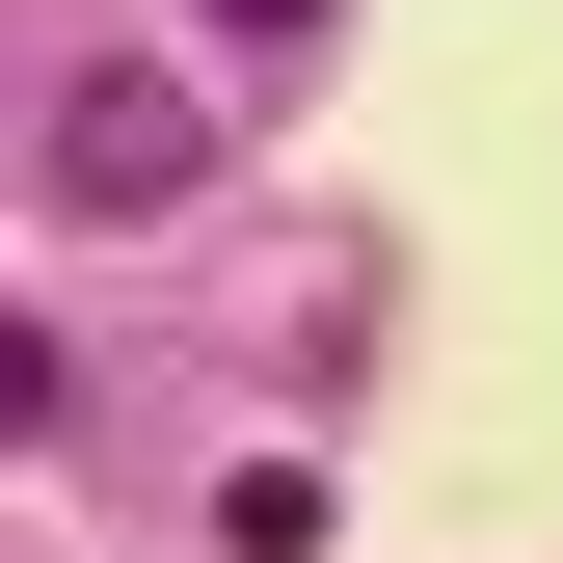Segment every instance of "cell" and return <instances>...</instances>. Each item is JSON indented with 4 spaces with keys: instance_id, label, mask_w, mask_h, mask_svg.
Segmentation results:
<instances>
[{
    "instance_id": "6da1fadb",
    "label": "cell",
    "mask_w": 563,
    "mask_h": 563,
    "mask_svg": "<svg viewBox=\"0 0 563 563\" xmlns=\"http://www.w3.org/2000/svg\"><path fill=\"white\" fill-rule=\"evenodd\" d=\"M188 162H216V81H162V54H108V81L54 108V216H162Z\"/></svg>"
},
{
    "instance_id": "7a4b0ae2",
    "label": "cell",
    "mask_w": 563,
    "mask_h": 563,
    "mask_svg": "<svg viewBox=\"0 0 563 563\" xmlns=\"http://www.w3.org/2000/svg\"><path fill=\"white\" fill-rule=\"evenodd\" d=\"M0 430H54V322H0Z\"/></svg>"
},
{
    "instance_id": "3957f363",
    "label": "cell",
    "mask_w": 563,
    "mask_h": 563,
    "mask_svg": "<svg viewBox=\"0 0 563 563\" xmlns=\"http://www.w3.org/2000/svg\"><path fill=\"white\" fill-rule=\"evenodd\" d=\"M216 27H268V54H296V27H322V0H216Z\"/></svg>"
}]
</instances>
